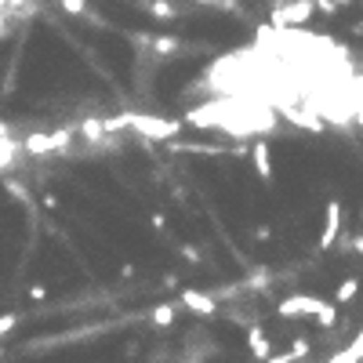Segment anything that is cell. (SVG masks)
<instances>
[{
	"instance_id": "obj_12",
	"label": "cell",
	"mask_w": 363,
	"mask_h": 363,
	"mask_svg": "<svg viewBox=\"0 0 363 363\" xmlns=\"http://www.w3.org/2000/svg\"><path fill=\"white\" fill-rule=\"evenodd\" d=\"M4 15L11 18V22H26V18L37 15V0H8V4H4Z\"/></svg>"
},
{
	"instance_id": "obj_17",
	"label": "cell",
	"mask_w": 363,
	"mask_h": 363,
	"mask_svg": "<svg viewBox=\"0 0 363 363\" xmlns=\"http://www.w3.org/2000/svg\"><path fill=\"white\" fill-rule=\"evenodd\" d=\"M178 48H182V40H178V37H153V51H157V58L175 55Z\"/></svg>"
},
{
	"instance_id": "obj_20",
	"label": "cell",
	"mask_w": 363,
	"mask_h": 363,
	"mask_svg": "<svg viewBox=\"0 0 363 363\" xmlns=\"http://www.w3.org/2000/svg\"><path fill=\"white\" fill-rule=\"evenodd\" d=\"M331 359H334V363H345V359H363V331L356 334V341H352V345H349L345 352H334Z\"/></svg>"
},
{
	"instance_id": "obj_7",
	"label": "cell",
	"mask_w": 363,
	"mask_h": 363,
	"mask_svg": "<svg viewBox=\"0 0 363 363\" xmlns=\"http://www.w3.org/2000/svg\"><path fill=\"white\" fill-rule=\"evenodd\" d=\"M284 117L294 124V127H302V131H324V117H319V113H312V110H302V105H287V110H284Z\"/></svg>"
},
{
	"instance_id": "obj_26",
	"label": "cell",
	"mask_w": 363,
	"mask_h": 363,
	"mask_svg": "<svg viewBox=\"0 0 363 363\" xmlns=\"http://www.w3.org/2000/svg\"><path fill=\"white\" fill-rule=\"evenodd\" d=\"M11 26H15V22H11V18H8L4 11H0V40H8V37H11Z\"/></svg>"
},
{
	"instance_id": "obj_18",
	"label": "cell",
	"mask_w": 363,
	"mask_h": 363,
	"mask_svg": "<svg viewBox=\"0 0 363 363\" xmlns=\"http://www.w3.org/2000/svg\"><path fill=\"white\" fill-rule=\"evenodd\" d=\"M276 363H291V359H309V341L305 338H294V345H291V352H284V356H272Z\"/></svg>"
},
{
	"instance_id": "obj_8",
	"label": "cell",
	"mask_w": 363,
	"mask_h": 363,
	"mask_svg": "<svg viewBox=\"0 0 363 363\" xmlns=\"http://www.w3.org/2000/svg\"><path fill=\"white\" fill-rule=\"evenodd\" d=\"M77 131L84 135V142H88V145H98V149L110 145V131H105V120H98V117H84Z\"/></svg>"
},
{
	"instance_id": "obj_11",
	"label": "cell",
	"mask_w": 363,
	"mask_h": 363,
	"mask_svg": "<svg viewBox=\"0 0 363 363\" xmlns=\"http://www.w3.org/2000/svg\"><path fill=\"white\" fill-rule=\"evenodd\" d=\"M247 345H251V356H254V359H272L269 334H265L258 324H251V327H247Z\"/></svg>"
},
{
	"instance_id": "obj_3",
	"label": "cell",
	"mask_w": 363,
	"mask_h": 363,
	"mask_svg": "<svg viewBox=\"0 0 363 363\" xmlns=\"http://www.w3.org/2000/svg\"><path fill=\"white\" fill-rule=\"evenodd\" d=\"M312 11H316L312 0H291L287 8H280V11L272 15V22L276 26H302V22H309V18H312Z\"/></svg>"
},
{
	"instance_id": "obj_2",
	"label": "cell",
	"mask_w": 363,
	"mask_h": 363,
	"mask_svg": "<svg viewBox=\"0 0 363 363\" xmlns=\"http://www.w3.org/2000/svg\"><path fill=\"white\" fill-rule=\"evenodd\" d=\"M319 305H324V302L312 298V294H291V298H284V302L276 305V312L287 316V319H298V316H316Z\"/></svg>"
},
{
	"instance_id": "obj_21",
	"label": "cell",
	"mask_w": 363,
	"mask_h": 363,
	"mask_svg": "<svg viewBox=\"0 0 363 363\" xmlns=\"http://www.w3.org/2000/svg\"><path fill=\"white\" fill-rule=\"evenodd\" d=\"M316 324L324 327V331H331V327L338 324V309H334L331 302H324V305H319V312H316Z\"/></svg>"
},
{
	"instance_id": "obj_10",
	"label": "cell",
	"mask_w": 363,
	"mask_h": 363,
	"mask_svg": "<svg viewBox=\"0 0 363 363\" xmlns=\"http://www.w3.org/2000/svg\"><path fill=\"white\" fill-rule=\"evenodd\" d=\"M251 160H254V171H258V178L262 182H272V153H269V145L258 138L251 145Z\"/></svg>"
},
{
	"instance_id": "obj_27",
	"label": "cell",
	"mask_w": 363,
	"mask_h": 363,
	"mask_svg": "<svg viewBox=\"0 0 363 363\" xmlns=\"http://www.w3.org/2000/svg\"><path fill=\"white\" fill-rule=\"evenodd\" d=\"M29 298H33V302H44V298H48V287H44V284H33V287H29Z\"/></svg>"
},
{
	"instance_id": "obj_14",
	"label": "cell",
	"mask_w": 363,
	"mask_h": 363,
	"mask_svg": "<svg viewBox=\"0 0 363 363\" xmlns=\"http://www.w3.org/2000/svg\"><path fill=\"white\" fill-rule=\"evenodd\" d=\"M145 11L153 18H178V8L171 0H145Z\"/></svg>"
},
{
	"instance_id": "obj_29",
	"label": "cell",
	"mask_w": 363,
	"mask_h": 363,
	"mask_svg": "<svg viewBox=\"0 0 363 363\" xmlns=\"http://www.w3.org/2000/svg\"><path fill=\"white\" fill-rule=\"evenodd\" d=\"M44 207H48V211H58V197H55V193H44Z\"/></svg>"
},
{
	"instance_id": "obj_4",
	"label": "cell",
	"mask_w": 363,
	"mask_h": 363,
	"mask_svg": "<svg viewBox=\"0 0 363 363\" xmlns=\"http://www.w3.org/2000/svg\"><path fill=\"white\" fill-rule=\"evenodd\" d=\"M338 232H341V204L327 200V207H324V232H319V251H331L338 244Z\"/></svg>"
},
{
	"instance_id": "obj_15",
	"label": "cell",
	"mask_w": 363,
	"mask_h": 363,
	"mask_svg": "<svg viewBox=\"0 0 363 363\" xmlns=\"http://www.w3.org/2000/svg\"><path fill=\"white\" fill-rule=\"evenodd\" d=\"M356 294H359V280H356V276H349V280H341V284H338L334 302H338V305H345V302H352Z\"/></svg>"
},
{
	"instance_id": "obj_16",
	"label": "cell",
	"mask_w": 363,
	"mask_h": 363,
	"mask_svg": "<svg viewBox=\"0 0 363 363\" xmlns=\"http://www.w3.org/2000/svg\"><path fill=\"white\" fill-rule=\"evenodd\" d=\"M175 316H178V309L171 302H164V305H157L153 312H149V319H153L157 327H171V324H175Z\"/></svg>"
},
{
	"instance_id": "obj_19",
	"label": "cell",
	"mask_w": 363,
	"mask_h": 363,
	"mask_svg": "<svg viewBox=\"0 0 363 363\" xmlns=\"http://www.w3.org/2000/svg\"><path fill=\"white\" fill-rule=\"evenodd\" d=\"M193 4H200V8H218V11H229V15H244L240 0H193Z\"/></svg>"
},
{
	"instance_id": "obj_32",
	"label": "cell",
	"mask_w": 363,
	"mask_h": 363,
	"mask_svg": "<svg viewBox=\"0 0 363 363\" xmlns=\"http://www.w3.org/2000/svg\"><path fill=\"white\" fill-rule=\"evenodd\" d=\"M4 4H8V0H0V11H4Z\"/></svg>"
},
{
	"instance_id": "obj_22",
	"label": "cell",
	"mask_w": 363,
	"mask_h": 363,
	"mask_svg": "<svg viewBox=\"0 0 363 363\" xmlns=\"http://www.w3.org/2000/svg\"><path fill=\"white\" fill-rule=\"evenodd\" d=\"M58 4H62L66 15H84V11H88V0H58Z\"/></svg>"
},
{
	"instance_id": "obj_9",
	"label": "cell",
	"mask_w": 363,
	"mask_h": 363,
	"mask_svg": "<svg viewBox=\"0 0 363 363\" xmlns=\"http://www.w3.org/2000/svg\"><path fill=\"white\" fill-rule=\"evenodd\" d=\"M22 142H15L11 135H0V175H8V171H15V164L22 160Z\"/></svg>"
},
{
	"instance_id": "obj_25",
	"label": "cell",
	"mask_w": 363,
	"mask_h": 363,
	"mask_svg": "<svg viewBox=\"0 0 363 363\" xmlns=\"http://www.w3.org/2000/svg\"><path fill=\"white\" fill-rule=\"evenodd\" d=\"M312 4H316V11H319V15H334V11H338L334 0H312Z\"/></svg>"
},
{
	"instance_id": "obj_6",
	"label": "cell",
	"mask_w": 363,
	"mask_h": 363,
	"mask_svg": "<svg viewBox=\"0 0 363 363\" xmlns=\"http://www.w3.org/2000/svg\"><path fill=\"white\" fill-rule=\"evenodd\" d=\"M22 149H26V157H51V153H58L55 131H33V135H26Z\"/></svg>"
},
{
	"instance_id": "obj_24",
	"label": "cell",
	"mask_w": 363,
	"mask_h": 363,
	"mask_svg": "<svg viewBox=\"0 0 363 363\" xmlns=\"http://www.w3.org/2000/svg\"><path fill=\"white\" fill-rule=\"evenodd\" d=\"M15 324H18L15 312H4V316H0V338H4L8 331H15Z\"/></svg>"
},
{
	"instance_id": "obj_13",
	"label": "cell",
	"mask_w": 363,
	"mask_h": 363,
	"mask_svg": "<svg viewBox=\"0 0 363 363\" xmlns=\"http://www.w3.org/2000/svg\"><path fill=\"white\" fill-rule=\"evenodd\" d=\"M0 185H4V193L8 197H15L18 204H26V207H33V197H29V189L18 182V178H11V175H0Z\"/></svg>"
},
{
	"instance_id": "obj_28",
	"label": "cell",
	"mask_w": 363,
	"mask_h": 363,
	"mask_svg": "<svg viewBox=\"0 0 363 363\" xmlns=\"http://www.w3.org/2000/svg\"><path fill=\"white\" fill-rule=\"evenodd\" d=\"M254 240H262V244L272 240V229H269V225H258V229H254Z\"/></svg>"
},
{
	"instance_id": "obj_5",
	"label": "cell",
	"mask_w": 363,
	"mask_h": 363,
	"mask_svg": "<svg viewBox=\"0 0 363 363\" xmlns=\"http://www.w3.org/2000/svg\"><path fill=\"white\" fill-rule=\"evenodd\" d=\"M182 305H185L189 312H197V316H215V312H218V298L207 294V291L185 287V291H182Z\"/></svg>"
},
{
	"instance_id": "obj_30",
	"label": "cell",
	"mask_w": 363,
	"mask_h": 363,
	"mask_svg": "<svg viewBox=\"0 0 363 363\" xmlns=\"http://www.w3.org/2000/svg\"><path fill=\"white\" fill-rule=\"evenodd\" d=\"M352 251H359V254H363V232H359V237L352 240Z\"/></svg>"
},
{
	"instance_id": "obj_23",
	"label": "cell",
	"mask_w": 363,
	"mask_h": 363,
	"mask_svg": "<svg viewBox=\"0 0 363 363\" xmlns=\"http://www.w3.org/2000/svg\"><path fill=\"white\" fill-rule=\"evenodd\" d=\"M178 254H182V258H185L189 265H200V262H204V254H200L197 247H189V244H182V247H178Z\"/></svg>"
},
{
	"instance_id": "obj_1",
	"label": "cell",
	"mask_w": 363,
	"mask_h": 363,
	"mask_svg": "<svg viewBox=\"0 0 363 363\" xmlns=\"http://www.w3.org/2000/svg\"><path fill=\"white\" fill-rule=\"evenodd\" d=\"M127 131H135L138 138H153V142H175L182 124L167 120V117H149V113H127Z\"/></svg>"
},
{
	"instance_id": "obj_33",
	"label": "cell",
	"mask_w": 363,
	"mask_h": 363,
	"mask_svg": "<svg viewBox=\"0 0 363 363\" xmlns=\"http://www.w3.org/2000/svg\"><path fill=\"white\" fill-rule=\"evenodd\" d=\"M359 218H363V207H359Z\"/></svg>"
},
{
	"instance_id": "obj_31",
	"label": "cell",
	"mask_w": 363,
	"mask_h": 363,
	"mask_svg": "<svg viewBox=\"0 0 363 363\" xmlns=\"http://www.w3.org/2000/svg\"><path fill=\"white\" fill-rule=\"evenodd\" d=\"M334 4H338V8H349V4H352V0H334Z\"/></svg>"
}]
</instances>
